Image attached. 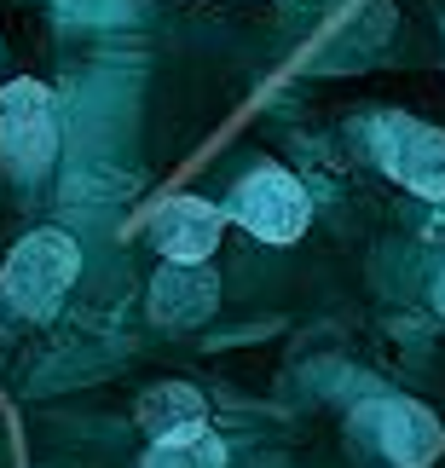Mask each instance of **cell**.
Here are the masks:
<instances>
[{"mask_svg":"<svg viewBox=\"0 0 445 468\" xmlns=\"http://www.w3.org/2000/svg\"><path fill=\"white\" fill-rule=\"evenodd\" d=\"M376 162L417 197H445V133L417 116H376Z\"/></svg>","mask_w":445,"mask_h":468,"instance_id":"4","label":"cell"},{"mask_svg":"<svg viewBox=\"0 0 445 468\" xmlns=\"http://www.w3.org/2000/svg\"><path fill=\"white\" fill-rule=\"evenodd\" d=\"M215 272H203V266H163L151 283V313L156 324H168V330H191V324H203L208 313H215Z\"/></svg>","mask_w":445,"mask_h":468,"instance_id":"7","label":"cell"},{"mask_svg":"<svg viewBox=\"0 0 445 468\" xmlns=\"http://www.w3.org/2000/svg\"><path fill=\"white\" fill-rule=\"evenodd\" d=\"M220 226H226V214L208 203V197H168V203L151 214V243H156V255L174 261V266H203L220 243Z\"/></svg>","mask_w":445,"mask_h":468,"instance_id":"6","label":"cell"},{"mask_svg":"<svg viewBox=\"0 0 445 468\" xmlns=\"http://www.w3.org/2000/svg\"><path fill=\"white\" fill-rule=\"evenodd\" d=\"M58 156V104L41 81H6L0 87V162L17 179H41Z\"/></svg>","mask_w":445,"mask_h":468,"instance_id":"2","label":"cell"},{"mask_svg":"<svg viewBox=\"0 0 445 468\" xmlns=\"http://www.w3.org/2000/svg\"><path fill=\"white\" fill-rule=\"evenodd\" d=\"M81 272V249L69 231H29L0 266V295L24 318H52Z\"/></svg>","mask_w":445,"mask_h":468,"instance_id":"1","label":"cell"},{"mask_svg":"<svg viewBox=\"0 0 445 468\" xmlns=\"http://www.w3.org/2000/svg\"><path fill=\"white\" fill-rule=\"evenodd\" d=\"M226 214L260 243H295L313 220V203H307V191H301L295 174H283L278 162H260V168H249L238 179Z\"/></svg>","mask_w":445,"mask_h":468,"instance_id":"3","label":"cell"},{"mask_svg":"<svg viewBox=\"0 0 445 468\" xmlns=\"http://www.w3.org/2000/svg\"><path fill=\"white\" fill-rule=\"evenodd\" d=\"M139 422H145V434L151 440H180V434H203L208 428V410H203V399L191 388H156V393H145L139 399Z\"/></svg>","mask_w":445,"mask_h":468,"instance_id":"8","label":"cell"},{"mask_svg":"<svg viewBox=\"0 0 445 468\" xmlns=\"http://www.w3.org/2000/svg\"><path fill=\"white\" fill-rule=\"evenodd\" d=\"M434 307L445 313V266H440V278H434Z\"/></svg>","mask_w":445,"mask_h":468,"instance_id":"10","label":"cell"},{"mask_svg":"<svg viewBox=\"0 0 445 468\" xmlns=\"http://www.w3.org/2000/svg\"><path fill=\"white\" fill-rule=\"evenodd\" d=\"M365 428L399 468H429L445 452V428L434 422V410L417 405V399H376L365 410Z\"/></svg>","mask_w":445,"mask_h":468,"instance_id":"5","label":"cell"},{"mask_svg":"<svg viewBox=\"0 0 445 468\" xmlns=\"http://www.w3.org/2000/svg\"><path fill=\"white\" fill-rule=\"evenodd\" d=\"M139 468H226V445L208 434H180V440H151Z\"/></svg>","mask_w":445,"mask_h":468,"instance_id":"9","label":"cell"}]
</instances>
